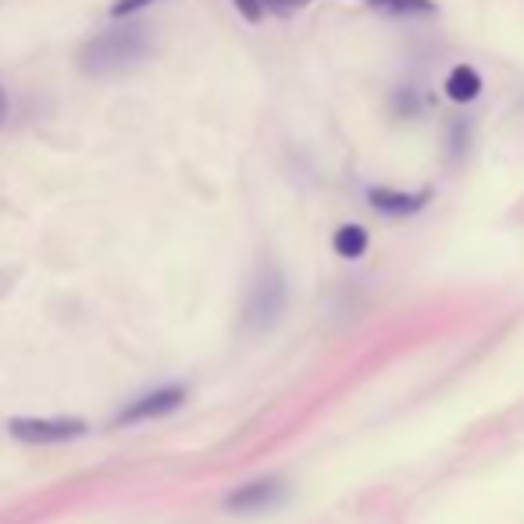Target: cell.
<instances>
[{
  "label": "cell",
  "instance_id": "obj_10",
  "mask_svg": "<svg viewBox=\"0 0 524 524\" xmlns=\"http://www.w3.org/2000/svg\"><path fill=\"white\" fill-rule=\"evenodd\" d=\"M150 4H157V0H115V4H111V18H129L136 15V11L150 8Z\"/></svg>",
  "mask_w": 524,
  "mask_h": 524
},
{
  "label": "cell",
  "instance_id": "obj_3",
  "mask_svg": "<svg viewBox=\"0 0 524 524\" xmlns=\"http://www.w3.org/2000/svg\"><path fill=\"white\" fill-rule=\"evenodd\" d=\"M8 432L22 443H33V446H58L68 443V439H79L86 432V421L79 418H11L8 421Z\"/></svg>",
  "mask_w": 524,
  "mask_h": 524
},
{
  "label": "cell",
  "instance_id": "obj_8",
  "mask_svg": "<svg viewBox=\"0 0 524 524\" xmlns=\"http://www.w3.org/2000/svg\"><path fill=\"white\" fill-rule=\"evenodd\" d=\"M332 246H336L339 257L357 261V257L368 250V232H364L361 225H343V229L336 232V239H332Z\"/></svg>",
  "mask_w": 524,
  "mask_h": 524
},
{
  "label": "cell",
  "instance_id": "obj_13",
  "mask_svg": "<svg viewBox=\"0 0 524 524\" xmlns=\"http://www.w3.org/2000/svg\"><path fill=\"white\" fill-rule=\"evenodd\" d=\"M303 4H311V0H286V8H303Z\"/></svg>",
  "mask_w": 524,
  "mask_h": 524
},
{
  "label": "cell",
  "instance_id": "obj_2",
  "mask_svg": "<svg viewBox=\"0 0 524 524\" xmlns=\"http://www.w3.org/2000/svg\"><path fill=\"white\" fill-rule=\"evenodd\" d=\"M282 311H286V279H282L279 268H261V275L250 286V296H246V328L268 332L282 318Z\"/></svg>",
  "mask_w": 524,
  "mask_h": 524
},
{
  "label": "cell",
  "instance_id": "obj_1",
  "mask_svg": "<svg viewBox=\"0 0 524 524\" xmlns=\"http://www.w3.org/2000/svg\"><path fill=\"white\" fill-rule=\"evenodd\" d=\"M150 54V29L143 25H118L93 36L82 50V72L93 79H115V75L136 68Z\"/></svg>",
  "mask_w": 524,
  "mask_h": 524
},
{
  "label": "cell",
  "instance_id": "obj_6",
  "mask_svg": "<svg viewBox=\"0 0 524 524\" xmlns=\"http://www.w3.org/2000/svg\"><path fill=\"white\" fill-rule=\"evenodd\" d=\"M368 200L378 207L382 214H393V218H403V214H418L425 207L428 193H396V189H371Z\"/></svg>",
  "mask_w": 524,
  "mask_h": 524
},
{
  "label": "cell",
  "instance_id": "obj_11",
  "mask_svg": "<svg viewBox=\"0 0 524 524\" xmlns=\"http://www.w3.org/2000/svg\"><path fill=\"white\" fill-rule=\"evenodd\" d=\"M232 4H236L239 15L250 18V22H257V18L264 15V4H261V0H232Z\"/></svg>",
  "mask_w": 524,
  "mask_h": 524
},
{
  "label": "cell",
  "instance_id": "obj_7",
  "mask_svg": "<svg viewBox=\"0 0 524 524\" xmlns=\"http://www.w3.org/2000/svg\"><path fill=\"white\" fill-rule=\"evenodd\" d=\"M446 93H450V100H457V104H467V100H475L478 93H482V79H478V72L471 65H457L446 75Z\"/></svg>",
  "mask_w": 524,
  "mask_h": 524
},
{
  "label": "cell",
  "instance_id": "obj_5",
  "mask_svg": "<svg viewBox=\"0 0 524 524\" xmlns=\"http://www.w3.org/2000/svg\"><path fill=\"white\" fill-rule=\"evenodd\" d=\"M286 496V485L279 478H257V482L243 485L229 496V510L236 514H257V510H268Z\"/></svg>",
  "mask_w": 524,
  "mask_h": 524
},
{
  "label": "cell",
  "instance_id": "obj_12",
  "mask_svg": "<svg viewBox=\"0 0 524 524\" xmlns=\"http://www.w3.org/2000/svg\"><path fill=\"white\" fill-rule=\"evenodd\" d=\"M4 115H8V97H4V90H0V122H4Z\"/></svg>",
  "mask_w": 524,
  "mask_h": 524
},
{
  "label": "cell",
  "instance_id": "obj_4",
  "mask_svg": "<svg viewBox=\"0 0 524 524\" xmlns=\"http://www.w3.org/2000/svg\"><path fill=\"white\" fill-rule=\"evenodd\" d=\"M186 403V385H161V389H150L147 396H140L136 403L118 414V425H136V421H154L172 414Z\"/></svg>",
  "mask_w": 524,
  "mask_h": 524
},
{
  "label": "cell",
  "instance_id": "obj_9",
  "mask_svg": "<svg viewBox=\"0 0 524 524\" xmlns=\"http://www.w3.org/2000/svg\"><path fill=\"white\" fill-rule=\"evenodd\" d=\"M368 4L385 15H432L435 11L432 0H368Z\"/></svg>",
  "mask_w": 524,
  "mask_h": 524
}]
</instances>
